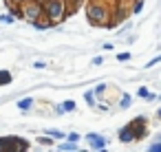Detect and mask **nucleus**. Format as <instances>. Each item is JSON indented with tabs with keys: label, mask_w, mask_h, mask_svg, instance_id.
I'll return each mask as SVG.
<instances>
[{
	"label": "nucleus",
	"mask_w": 161,
	"mask_h": 152,
	"mask_svg": "<svg viewBox=\"0 0 161 152\" xmlns=\"http://www.w3.org/2000/svg\"><path fill=\"white\" fill-rule=\"evenodd\" d=\"M31 145L25 137H16V134H9V137H0V152H27Z\"/></svg>",
	"instance_id": "f03ea898"
},
{
	"label": "nucleus",
	"mask_w": 161,
	"mask_h": 152,
	"mask_svg": "<svg viewBox=\"0 0 161 152\" xmlns=\"http://www.w3.org/2000/svg\"><path fill=\"white\" fill-rule=\"evenodd\" d=\"M128 126L132 128V134H135V141H141L146 134H148V117L146 115H137L132 121H128Z\"/></svg>",
	"instance_id": "423d86ee"
},
{
	"label": "nucleus",
	"mask_w": 161,
	"mask_h": 152,
	"mask_svg": "<svg viewBox=\"0 0 161 152\" xmlns=\"http://www.w3.org/2000/svg\"><path fill=\"white\" fill-rule=\"evenodd\" d=\"M44 9V18L47 22L53 27L58 22H64L69 18V9H66V0H44L42 3Z\"/></svg>",
	"instance_id": "f257e3e1"
},
{
	"label": "nucleus",
	"mask_w": 161,
	"mask_h": 152,
	"mask_svg": "<svg viewBox=\"0 0 161 152\" xmlns=\"http://www.w3.org/2000/svg\"><path fill=\"white\" fill-rule=\"evenodd\" d=\"M159 62H161V55H157V57H152V60H150V62H148L146 66H148V68H152V66H157Z\"/></svg>",
	"instance_id": "b1692460"
},
{
	"label": "nucleus",
	"mask_w": 161,
	"mask_h": 152,
	"mask_svg": "<svg viewBox=\"0 0 161 152\" xmlns=\"http://www.w3.org/2000/svg\"><path fill=\"white\" fill-rule=\"evenodd\" d=\"M130 104H132V97H130L128 93H121V97H119V108L126 110V108H130Z\"/></svg>",
	"instance_id": "2eb2a0df"
},
{
	"label": "nucleus",
	"mask_w": 161,
	"mask_h": 152,
	"mask_svg": "<svg viewBox=\"0 0 161 152\" xmlns=\"http://www.w3.org/2000/svg\"><path fill=\"white\" fill-rule=\"evenodd\" d=\"M148 152H161V139H157L154 143L148 145Z\"/></svg>",
	"instance_id": "412c9836"
},
{
	"label": "nucleus",
	"mask_w": 161,
	"mask_h": 152,
	"mask_svg": "<svg viewBox=\"0 0 161 152\" xmlns=\"http://www.w3.org/2000/svg\"><path fill=\"white\" fill-rule=\"evenodd\" d=\"M117 139H119V143H135V134H132V128L126 123V126H121L119 130H117Z\"/></svg>",
	"instance_id": "0eeeda50"
},
{
	"label": "nucleus",
	"mask_w": 161,
	"mask_h": 152,
	"mask_svg": "<svg viewBox=\"0 0 161 152\" xmlns=\"http://www.w3.org/2000/svg\"><path fill=\"white\" fill-rule=\"evenodd\" d=\"M14 3H16V5H22V3H27V0H14Z\"/></svg>",
	"instance_id": "c85d7f7f"
},
{
	"label": "nucleus",
	"mask_w": 161,
	"mask_h": 152,
	"mask_svg": "<svg viewBox=\"0 0 161 152\" xmlns=\"http://www.w3.org/2000/svg\"><path fill=\"white\" fill-rule=\"evenodd\" d=\"M11 82H14V75L3 68V71H0V86H9Z\"/></svg>",
	"instance_id": "4468645a"
},
{
	"label": "nucleus",
	"mask_w": 161,
	"mask_h": 152,
	"mask_svg": "<svg viewBox=\"0 0 161 152\" xmlns=\"http://www.w3.org/2000/svg\"><path fill=\"white\" fill-rule=\"evenodd\" d=\"M137 97H141V99H146V101H157V95L150 93V88H146V86H139V88H137Z\"/></svg>",
	"instance_id": "9d476101"
},
{
	"label": "nucleus",
	"mask_w": 161,
	"mask_h": 152,
	"mask_svg": "<svg viewBox=\"0 0 161 152\" xmlns=\"http://www.w3.org/2000/svg\"><path fill=\"white\" fill-rule=\"evenodd\" d=\"M33 104H36V99H33V97H22V99H18V104H16V106H18V110H20V112H29V110L33 108Z\"/></svg>",
	"instance_id": "1a4fd4ad"
},
{
	"label": "nucleus",
	"mask_w": 161,
	"mask_h": 152,
	"mask_svg": "<svg viewBox=\"0 0 161 152\" xmlns=\"http://www.w3.org/2000/svg\"><path fill=\"white\" fill-rule=\"evenodd\" d=\"M157 99H159V101H161V93H159V95H157Z\"/></svg>",
	"instance_id": "7c9ffc66"
},
{
	"label": "nucleus",
	"mask_w": 161,
	"mask_h": 152,
	"mask_svg": "<svg viewBox=\"0 0 161 152\" xmlns=\"http://www.w3.org/2000/svg\"><path fill=\"white\" fill-rule=\"evenodd\" d=\"M60 106L64 108V112H75L77 110V101L75 99H64V101H60Z\"/></svg>",
	"instance_id": "f8f14e48"
},
{
	"label": "nucleus",
	"mask_w": 161,
	"mask_h": 152,
	"mask_svg": "<svg viewBox=\"0 0 161 152\" xmlns=\"http://www.w3.org/2000/svg\"><path fill=\"white\" fill-rule=\"evenodd\" d=\"M102 49H104V51H113V49H115V44H113V42H104V44H102Z\"/></svg>",
	"instance_id": "a878e982"
},
{
	"label": "nucleus",
	"mask_w": 161,
	"mask_h": 152,
	"mask_svg": "<svg viewBox=\"0 0 161 152\" xmlns=\"http://www.w3.org/2000/svg\"><path fill=\"white\" fill-rule=\"evenodd\" d=\"M36 143L44 145V148H53V145H55V139H53V137H49V134H42V137H38V139H36Z\"/></svg>",
	"instance_id": "ddd939ff"
},
{
	"label": "nucleus",
	"mask_w": 161,
	"mask_h": 152,
	"mask_svg": "<svg viewBox=\"0 0 161 152\" xmlns=\"http://www.w3.org/2000/svg\"><path fill=\"white\" fill-rule=\"evenodd\" d=\"M31 27H33L36 31H44V29H49L51 24H49V22H42V20H36V22H31Z\"/></svg>",
	"instance_id": "a211bd4d"
},
{
	"label": "nucleus",
	"mask_w": 161,
	"mask_h": 152,
	"mask_svg": "<svg viewBox=\"0 0 161 152\" xmlns=\"http://www.w3.org/2000/svg\"><path fill=\"white\" fill-rule=\"evenodd\" d=\"M86 143H88V150H95V152H104L106 148H108V139L104 137V134H99V132H88V134H84L82 137Z\"/></svg>",
	"instance_id": "39448f33"
},
{
	"label": "nucleus",
	"mask_w": 161,
	"mask_h": 152,
	"mask_svg": "<svg viewBox=\"0 0 161 152\" xmlns=\"http://www.w3.org/2000/svg\"><path fill=\"white\" fill-rule=\"evenodd\" d=\"M86 16H88V22L95 24V27H104L106 20L110 18V11L108 7H102L99 3H88L86 7Z\"/></svg>",
	"instance_id": "7ed1b4c3"
},
{
	"label": "nucleus",
	"mask_w": 161,
	"mask_h": 152,
	"mask_svg": "<svg viewBox=\"0 0 161 152\" xmlns=\"http://www.w3.org/2000/svg\"><path fill=\"white\" fill-rule=\"evenodd\" d=\"M143 9V0H135V5H132V14H141Z\"/></svg>",
	"instance_id": "4be33fe9"
},
{
	"label": "nucleus",
	"mask_w": 161,
	"mask_h": 152,
	"mask_svg": "<svg viewBox=\"0 0 161 152\" xmlns=\"http://www.w3.org/2000/svg\"><path fill=\"white\" fill-rule=\"evenodd\" d=\"M106 90H108V86H106L104 82H99V84H95V86H93L95 97H104V95H106Z\"/></svg>",
	"instance_id": "dca6fc26"
},
{
	"label": "nucleus",
	"mask_w": 161,
	"mask_h": 152,
	"mask_svg": "<svg viewBox=\"0 0 161 152\" xmlns=\"http://www.w3.org/2000/svg\"><path fill=\"white\" fill-rule=\"evenodd\" d=\"M130 57H132V55H130L128 51H121V53H117V62H130Z\"/></svg>",
	"instance_id": "aec40b11"
},
{
	"label": "nucleus",
	"mask_w": 161,
	"mask_h": 152,
	"mask_svg": "<svg viewBox=\"0 0 161 152\" xmlns=\"http://www.w3.org/2000/svg\"><path fill=\"white\" fill-rule=\"evenodd\" d=\"M47 134H49V137H53L55 141H58V139H66V134H64V132H60V130H47Z\"/></svg>",
	"instance_id": "6ab92c4d"
},
{
	"label": "nucleus",
	"mask_w": 161,
	"mask_h": 152,
	"mask_svg": "<svg viewBox=\"0 0 161 152\" xmlns=\"http://www.w3.org/2000/svg\"><path fill=\"white\" fill-rule=\"evenodd\" d=\"M55 115H58V117H60V115H64V108H62V106H60V104H58V106H55Z\"/></svg>",
	"instance_id": "cd10ccee"
},
{
	"label": "nucleus",
	"mask_w": 161,
	"mask_h": 152,
	"mask_svg": "<svg viewBox=\"0 0 161 152\" xmlns=\"http://www.w3.org/2000/svg\"><path fill=\"white\" fill-rule=\"evenodd\" d=\"M102 64H104V57L102 55H95L93 57V66H102Z\"/></svg>",
	"instance_id": "393cba45"
},
{
	"label": "nucleus",
	"mask_w": 161,
	"mask_h": 152,
	"mask_svg": "<svg viewBox=\"0 0 161 152\" xmlns=\"http://www.w3.org/2000/svg\"><path fill=\"white\" fill-rule=\"evenodd\" d=\"M14 22H16V16H14L11 11L0 14V24H14Z\"/></svg>",
	"instance_id": "f3484780"
},
{
	"label": "nucleus",
	"mask_w": 161,
	"mask_h": 152,
	"mask_svg": "<svg viewBox=\"0 0 161 152\" xmlns=\"http://www.w3.org/2000/svg\"><path fill=\"white\" fill-rule=\"evenodd\" d=\"M157 117H159V119H161V108H159V110H157Z\"/></svg>",
	"instance_id": "c756f323"
},
{
	"label": "nucleus",
	"mask_w": 161,
	"mask_h": 152,
	"mask_svg": "<svg viewBox=\"0 0 161 152\" xmlns=\"http://www.w3.org/2000/svg\"><path fill=\"white\" fill-rule=\"evenodd\" d=\"M20 9H22V20H27L29 24L36 22V20H40L44 16L42 3H38V0H27V3L20 5Z\"/></svg>",
	"instance_id": "20e7f679"
},
{
	"label": "nucleus",
	"mask_w": 161,
	"mask_h": 152,
	"mask_svg": "<svg viewBox=\"0 0 161 152\" xmlns=\"http://www.w3.org/2000/svg\"><path fill=\"white\" fill-rule=\"evenodd\" d=\"M84 101H86L88 108H97V97H95L93 88H91V90H84Z\"/></svg>",
	"instance_id": "9b49d317"
},
{
	"label": "nucleus",
	"mask_w": 161,
	"mask_h": 152,
	"mask_svg": "<svg viewBox=\"0 0 161 152\" xmlns=\"http://www.w3.org/2000/svg\"><path fill=\"white\" fill-rule=\"evenodd\" d=\"M53 148H58L60 152H80V145L75 143V141H71V139H64L62 143H58L55 141V145Z\"/></svg>",
	"instance_id": "6e6552de"
},
{
	"label": "nucleus",
	"mask_w": 161,
	"mask_h": 152,
	"mask_svg": "<svg viewBox=\"0 0 161 152\" xmlns=\"http://www.w3.org/2000/svg\"><path fill=\"white\" fill-rule=\"evenodd\" d=\"M33 66H36V68H44L47 64H44V62H40V60H36V62H33Z\"/></svg>",
	"instance_id": "bb28decb"
},
{
	"label": "nucleus",
	"mask_w": 161,
	"mask_h": 152,
	"mask_svg": "<svg viewBox=\"0 0 161 152\" xmlns=\"http://www.w3.org/2000/svg\"><path fill=\"white\" fill-rule=\"evenodd\" d=\"M66 139H71V141L80 143V141H82V134H77V132H69V134H66Z\"/></svg>",
	"instance_id": "5701e85b"
}]
</instances>
